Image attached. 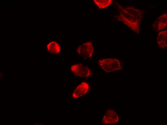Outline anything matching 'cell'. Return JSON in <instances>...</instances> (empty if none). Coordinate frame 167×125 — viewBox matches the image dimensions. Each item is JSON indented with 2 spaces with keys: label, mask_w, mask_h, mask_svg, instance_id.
<instances>
[{
  "label": "cell",
  "mask_w": 167,
  "mask_h": 125,
  "mask_svg": "<svg viewBox=\"0 0 167 125\" xmlns=\"http://www.w3.org/2000/svg\"><path fill=\"white\" fill-rule=\"evenodd\" d=\"M72 72L76 76L83 78L90 77L92 74L91 69L81 63H77L71 66Z\"/></svg>",
  "instance_id": "3957f363"
},
{
  "label": "cell",
  "mask_w": 167,
  "mask_h": 125,
  "mask_svg": "<svg viewBox=\"0 0 167 125\" xmlns=\"http://www.w3.org/2000/svg\"><path fill=\"white\" fill-rule=\"evenodd\" d=\"M97 62L101 69L108 73L119 70L122 68L120 61L116 58H100Z\"/></svg>",
  "instance_id": "6da1fadb"
},
{
  "label": "cell",
  "mask_w": 167,
  "mask_h": 125,
  "mask_svg": "<svg viewBox=\"0 0 167 125\" xmlns=\"http://www.w3.org/2000/svg\"><path fill=\"white\" fill-rule=\"evenodd\" d=\"M119 120L118 116L116 112L113 110L108 109L105 113L101 122L104 125H112L117 123Z\"/></svg>",
  "instance_id": "277c9868"
},
{
  "label": "cell",
  "mask_w": 167,
  "mask_h": 125,
  "mask_svg": "<svg viewBox=\"0 0 167 125\" xmlns=\"http://www.w3.org/2000/svg\"><path fill=\"white\" fill-rule=\"evenodd\" d=\"M46 48L47 51L52 54H57L61 51V45L58 42L55 40L49 41L47 44Z\"/></svg>",
  "instance_id": "8992f818"
},
{
  "label": "cell",
  "mask_w": 167,
  "mask_h": 125,
  "mask_svg": "<svg viewBox=\"0 0 167 125\" xmlns=\"http://www.w3.org/2000/svg\"><path fill=\"white\" fill-rule=\"evenodd\" d=\"M95 4L99 8L104 9L107 7L111 4L112 2L111 0H94Z\"/></svg>",
  "instance_id": "52a82bcc"
},
{
  "label": "cell",
  "mask_w": 167,
  "mask_h": 125,
  "mask_svg": "<svg viewBox=\"0 0 167 125\" xmlns=\"http://www.w3.org/2000/svg\"><path fill=\"white\" fill-rule=\"evenodd\" d=\"M90 88L89 84L86 82H83L79 84L75 89L72 94L74 99L78 98L85 94Z\"/></svg>",
  "instance_id": "5b68a950"
},
{
  "label": "cell",
  "mask_w": 167,
  "mask_h": 125,
  "mask_svg": "<svg viewBox=\"0 0 167 125\" xmlns=\"http://www.w3.org/2000/svg\"><path fill=\"white\" fill-rule=\"evenodd\" d=\"M35 125H38V124H35Z\"/></svg>",
  "instance_id": "ba28073f"
},
{
  "label": "cell",
  "mask_w": 167,
  "mask_h": 125,
  "mask_svg": "<svg viewBox=\"0 0 167 125\" xmlns=\"http://www.w3.org/2000/svg\"><path fill=\"white\" fill-rule=\"evenodd\" d=\"M77 53L85 59H89L93 56L94 49L92 42L88 41L78 46L76 50Z\"/></svg>",
  "instance_id": "7a4b0ae2"
}]
</instances>
